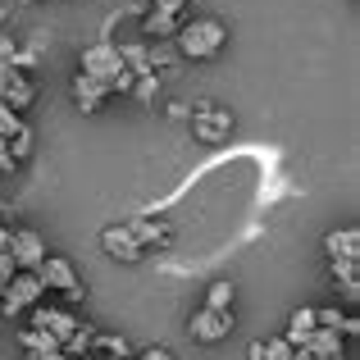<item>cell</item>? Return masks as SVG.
Listing matches in <instances>:
<instances>
[{"label": "cell", "instance_id": "83f0119b", "mask_svg": "<svg viewBox=\"0 0 360 360\" xmlns=\"http://www.w3.org/2000/svg\"><path fill=\"white\" fill-rule=\"evenodd\" d=\"M115 360H128V356H115Z\"/></svg>", "mask_w": 360, "mask_h": 360}, {"label": "cell", "instance_id": "ac0fdd59", "mask_svg": "<svg viewBox=\"0 0 360 360\" xmlns=\"http://www.w3.org/2000/svg\"><path fill=\"white\" fill-rule=\"evenodd\" d=\"M18 342H23L27 356H37V352H60V342H55L46 328H23V333H18Z\"/></svg>", "mask_w": 360, "mask_h": 360}, {"label": "cell", "instance_id": "ffe728a7", "mask_svg": "<svg viewBox=\"0 0 360 360\" xmlns=\"http://www.w3.org/2000/svg\"><path fill=\"white\" fill-rule=\"evenodd\" d=\"M18 128H23V115H18V110H9L5 101H0V141H5V137H14Z\"/></svg>", "mask_w": 360, "mask_h": 360}, {"label": "cell", "instance_id": "2e32d148", "mask_svg": "<svg viewBox=\"0 0 360 360\" xmlns=\"http://www.w3.org/2000/svg\"><path fill=\"white\" fill-rule=\"evenodd\" d=\"M356 264H360V260H333V283L342 288L347 301L360 297V274H356Z\"/></svg>", "mask_w": 360, "mask_h": 360}, {"label": "cell", "instance_id": "cb8c5ba5", "mask_svg": "<svg viewBox=\"0 0 360 360\" xmlns=\"http://www.w3.org/2000/svg\"><path fill=\"white\" fill-rule=\"evenodd\" d=\"M14 165H18V160L9 155V146H5V141H0V174H9V169H14Z\"/></svg>", "mask_w": 360, "mask_h": 360}, {"label": "cell", "instance_id": "6da1fadb", "mask_svg": "<svg viewBox=\"0 0 360 360\" xmlns=\"http://www.w3.org/2000/svg\"><path fill=\"white\" fill-rule=\"evenodd\" d=\"M82 73L96 78L105 91H132V78H137V73L123 64V51L115 41H91L87 51H82Z\"/></svg>", "mask_w": 360, "mask_h": 360}, {"label": "cell", "instance_id": "484cf974", "mask_svg": "<svg viewBox=\"0 0 360 360\" xmlns=\"http://www.w3.org/2000/svg\"><path fill=\"white\" fill-rule=\"evenodd\" d=\"M27 360H69L64 352H37V356H27Z\"/></svg>", "mask_w": 360, "mask_h": 360}, {"label": "cell", "instance_id": "e0dca14e", "mask_svg": "<svg viewBox=\"0 0 360 360\" xmlns=\"http://www.w3.org/2000/svg\"><path fill=\"white\" fill-rule=\"evenodd\" d=\"M128 233L137 238L141 251H146V246H160V242L169 238V229H165V224H150V219H128Z\"/></svg>", "mask_w": 360, "mask_h": 360}, {"label": "cell", "instance_id": "7a4b0ae2", "mask_svg": "<svg viewBox=\"0 0 360 360\" xmlns=\"http://www.w3.org/2000/svg\"><path fill=\"white\" fill-rule=\"evenodd\" d=\"M174 41L187 60H214V55L224 51V41H229V27H224L219 18H183Z\"/></svg>", "mask_w": 360, "mask_h": 360}, {"label": "cell", "instance_id": "7402d4cb", "mask_svg": "<svg viewBox=\"0 0 360 360\" xmlns=\"http://www.w3.org/2000/svg\"><path fill=\"white\" fill-rule=\"evenodd\" d=\"M14 278V255L9 251H0V292H5V283Z\"/></svg>", "mask_w": 360, "mask_h": 360}, {"label": "cell", "instance_id": "4316f807", "mask_svg": "<svg viewBox=\"0 0 360 360\" xmlns=\"http://www.w3.org/2000/svg\"><path fill=\"white\" fill-rule=\"evenodd\" d=\"M0 251H9V229L0 224Z\"/></svg>", "mask_w": 360, "mask_h": 360}, {"label": "cell", "instance_id": "3957f363", "mask_svg": "<svg viewBox=\"0 0 360 360\" xmlns=\"http://www.w3.org/2000/svg\"><path fill=\"white\" fill-rule=\"evenodd\" d=\"M32 274L41 278V288H46V292H60L64 301H82V297H87V288H82L78 269H73L64 255H51V251H46V260L37 264Z\"/></svg>", "mask_w": 360, "mask_h": 360}, {"label": "cell", "instance_id": "52a82bcc", "mask_svg": "<svg viewBox=\"0 0 360 360\" xmlns=\"http://www.w3.org/2000/svg\"><path fill=\"white\" fill-rule=\"evenodd\" d=\"M9 255H14V269H37L46 260V238L37 229H14L9 233Z\"/></svg>", "mask_w": 360, "mask_h": 360}, {"label": "cell", "instance_id": "44dd1931", "mask_svg": "<svg viewBox=\"0 0 360 360\" xmlns=\"http://www.w3.org/2000/svg\"><path fill=\"white\" fill-rule=\"evenodd\" d=\"M14 55H18V41H14L9 32H0V73L14 69Z\"/></svg>", "mask_w": 360, "mask_h": 360}, {"label": "cell", "instance_id": "7c38bea8", "mask_svg": "<svg viewBox=\"0 0 360 360\" xmlns=\"http://www.w3.org/2000/svg\"><path fill=\"white\" fill-rule=\"evenodd\" d=\"M105 96H110V91L101 87L96 78H87V73H78V78H73V101H78V110H82V115H96Z\"/></svg>", "mask_w": 360, "mask_h": 360}, {"label": "cell", "instance_id": "d6986e66", "mask_svg": "<svg viewBox=\"0 0 360 360\" xmlns=\"http://www.w3.org/2000/svg\"><path fill=\"white\" fill-rule=\"evenodd\" d=\"M233 292H238V288H233L229 278L210 283V292H205V306H210V310H233Z\"/></svg>", "mask_w": 360, "mask_h": 360}, {"label": "cell", "instance_id": "30bf717a", "mask_svg": "<svg viewBox=\"0 0 360 360\" xmlns=\"http://www.w3.org/2000/svg\"><path fill=\"white\" fill-rule=\"evenodd\" d=\"M101 246H105L115 260H123V264H137L141 255H146V251L137 246V238L128 233V224H110V229L101 233Z\"/></svg>", "mask_w": 360, "mask_h": 360}, {"label": "cell", "instance_id": "9a60e30c", "mask_svg": "<svg viewBox=\"0 0 360 360\" xmlns=\"http://www.w3.org/2000/svg\"><path fill=\"white\" fill-rule=\"evenodd\" d=\"M315 328H319V324H315V306H301V310H292V315H288V333H283V338L297 347L301 338L315 333Z\"/></svg>", "mask_w": 360, "mask_h": 360}, {"label": "cell", "instance_id": "9c48e42d", "mask_svg": "<svg viewBox=\"0 0 360 360\" xmlns=\"http://www.w3.org/2000/svg\"><path fill=\"white\" fill-rule=\"evenodd\" d=\"M0 101H5L9 110H27L37 101L32 78H27L23 69H5V73H0Z\"/></svg>", "mask_w": 360, "mask_h": 360}, {"label": "cell", "instance_id": "8992f818", "mask_svg": "<svg viewBox=\"0 0 360 360\" xmlns=\"http://www.w3.org/2000/svg\"><path fill=\"white\" fill-rule=\"evenodd\" d=\"M32 328H46V333L60 342V352H64V342H69L73 333H78V319H73V310H60V306H41L37 301L32 306Z\"/></svg>", "mask_w": 360, "mask_h": 360}, {"label": "cell", "instance_id": "4fadbf2b", "mask_svg": "<svg viewBox=\"0 0 360 360\" xmlns=\"http://www.w3.org/2000/svg\"><path fill=\"white\" fill-rule=\"evenodd\" d=\"M178 23H183V14H165V9H150L146 23H141V32L155 37V41H169V37L178 32Z\"/></svg>", "mask_w": 360, "mask_h": 360}, {"label": "cell", "instance_id": "ba28073f", "mask_svg": "<svg viewBox=\"0 0 360 360\" xmlns=\"http://www.w3.org/2000/svg\"><path fill=\"white\" fill-rule=\"evenodd\" d=\"M192 132L205 141V146H214V141H224L233 132V115H229V110H219V105H201L192 115Z\"/></svg>", "mask_w": 360, "mask_h": 360}, {"label": "cell", "instance_id": "8fae6325", "mask_svg": "<svg viewBox=\"0 0 360 360\" xmlns=\"http://www.w3.org/2000/svg\"><path fill=\"white\" fill-rule=\"evenodd\" d=\"M328 260H360V229H333L324 238Z\"/></svg>", "mask_w": 360, "mask_h": 360}, {"label": "cell", "instance_id": "5b68a950", "mask_svg": "<svg viewBox=\"0 0 360 360\" xmlns=\"http://www.w3.org/2000/svg\"><path fill=\"white\" fill-rule=\"evenodd\" d=\"M187 333H192L196 342H224V338L233 333V310H210V306H201L192 319H187Z\"/></svg>", "mask_w": 360, "mask_h": 360}, {"label": "cell", "instance_id": "d4e9b609", "mask_svg": "<svg viewBox=\"0 0 360 360\" xmlns=\"http://www.w3.org/2000/svg\"><path fill=\"white\" fill-rule=\"evenodd\" d=\"M137 360H174V352H165V347H150V352H141Z\"/></svg>", "mask_w": 360, "mask_h": 360}, {"label": "cell", "instance_id": "5bb4252c", "mask_svg": "<svg viewBox=\"0 0 360 360\" xmlns=\"http://www.w3.org/2000/svg\"><path fill=\"white\" fill-rule=\"evenodd\" d=\"M246 356H251V360H292V342L283 333L278 338H255Z\"/></svg>", "mask_w": 360, "mask_h": 360}, {"label": "cell", "instance_id": "277c9868", "mask_svg": "<svg viewBox=\"0 0 360 360\" xmlns=\"http://www.w3.org/2000/svg\"><path fill=\"white\" fill-rule=\"evenodd\" d=\"M41 297H46L41 278H37L32 269H14V278L5 283V297H0V310H5V319H18L23 310H32Z\"/></svg>", "mask_w": 360, "mask_h": 360}, {"label": "cell", "instance_id": "603a6c76", "mask_svg": "<svg viewBox=\"0 0 360 360\" xmlns=\"http://www.w3.org/2000/svg\"><path fill=\"white\" fill-rule=\"evenodd\" d=\"M101 347H105L110 356H128V342H123V338H101Z\"/></svg>", "mask_w": 360, "mask_h": 360}]
</instances>
